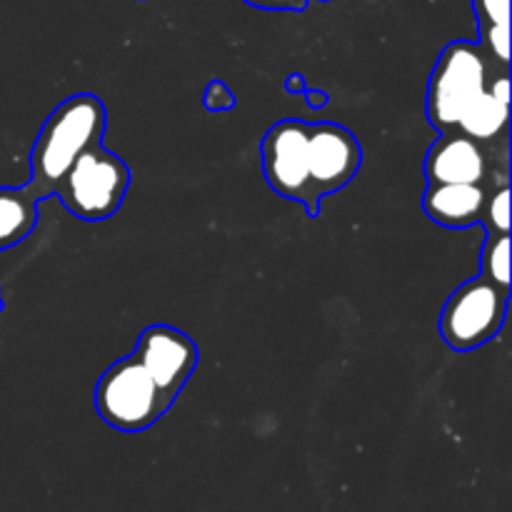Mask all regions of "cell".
<instances>
[{
	"mask_svg": "<svg viewBox=\"0 0 512 512\" xmlns=\"http://www.w3.org/2000/svg\"><path fill=\"white\" fill-rule=\"evenodd\" d=\"M105 128L108 113L98 95L75 93L65 98L45 118L30 150V180L25 185L35 198H50L78 155L103 143Z\"/></svg>",
	"mask_w": 512,
	"mask_h": 512,
	"instance_id": "6da1fadb",
	"label": "cell"
},
{
	"mask_svg": "<svg viewBox=\"0 0 512 512\" xmlns=\"http://www.w3.org/2000/svg\"><path fill=\"white\" fill-rule=\"evenodd\" d=\"M128 188V163L98 143L78 155L53 195L78 220L100 223L118 213Z\"/></svg>",
	"mask_w": 512,
	"mask_h": 512,
	"instance_id": "7a4b0ae2",
	"label": "cell"
},
{
	"mask_svg": "<svg viewBox=\"0 0 512 512\" xmlns=\"http://www.w3.org/2000/svg\"><path fill=\"white\" fill-rule=\"evenodd\" d=\"M493 70L483 48L473 40H453L438 55L425 95V115L438 133L458 125L465 110L485 90Z\"/></svg>",
	"mask_w": 512,
	"mask_h": 512,
	"instance_id": "3957f363",
	"label": "cell"
},
{
	"mask_svg": "<svg viewBox=\"0 0 512 512\" xmlns=\"http://www.w3.org/2000/svg\"><path fill=\"white\" fill-rule=\"evenodd\" d=\"M95 410L120 433H143L168 413L170 405L140 360L128 355L100 375L95 385Z\"/></svg>",
	"mask_w": 512,
	"mask_h": 512,
	"instance_id": "277c9868",
	"label": "cell"
},
{
	"mask_svg": "<svg viewBox=\"0 0 512 512\" xmlns=\"http://www.w3.org/2000/svg\"><path fill=\"white\" fill-rule=\"evenodd\" d=\"M510 293L483 275L465 280L450 293L440 313V335L455 353H470L498 338L508 315Z\"/></svg>",
	"mask_w": 512,
	"mask_h": 512,
	"instance_id": "5b68a950",
	"label": "cell"
},
{
	"mask_svg": "<svg viewBox=\"0 0 512 512\" xmlns=\"http://www.w3.org/2000/svg\"><path fill=\"white\" fill-rule=\"evenodd\" d=\"M308 130L303 120H280L265 133L260 143L265 183L280 198L298 200L308 210V218L320 215V198L315 195L308 170Z\"/></svg>",
	"mask_w": 512,
	"mask_h": 512,
	"instance_id": "8992f818",
	"label": "cell"
},
{
	"mask_svg": "<svg viewBox=\"0 0 512 512\" xmlns=\"http://www.w3.org/2000/svg\"><path fill=\"white\" fill-rule=\"evenodd\" d=\"M423 170L428 183H490L508 180L510 163L463 130L450 128L428 148Z\"/></svg>",
	"mask_w": 512,
	"mask_h": 512,
	"instance_id": "52a82bcc",
	"label": "cell"
},
{
	"mask_svg": "<svg viewBox=\"0 0 512 512\" xmlns=\"http://www.w3.org/2000/svg\"><path fill=\"white\" fill-rule=\"evenodd\" d=\"M133 355L148 370L170 408L178 400V395L183 393L185 383L195 373L200 360V350L195 340L185 335L183 330L163 323L148 325L140 333L138 348H135Z\"/></svg>",
	"mask_w": 512,
	"mask_h": 512,
	"instance_id": "ba28073f",
	"label": "cell"
},
{
	"mask_svg": "<svg viewBox=\"0 0 512 512\" xmlns=\"http://www.w3.org/2000/svg\"><path fill=\"white\" fill-rule=\"evenodd\" d=\"M363 165V148L345 125L310 123L308 170L310 183L320 200L343 190Z\"/></svg>",
	"mask_w": 512,
	"mask_h": 512,
	"instance_id": "9c48e42d",
	"label": "cell"
},
{
	"mask_svg": "<svg viewBox=\"0 0 512 512\" xmlns=\"http://www.w3.org/2000/svg\"><path fill=\"white\" fill-rule=\"evenodd\" d=\"M508 180H490V183H428L423 193V210L433 223L443 228H473L480 225L490 193L495 185Z\"/></svg>",
	"mask_w": 512,
	"mask_h": 512,
	"instance_id": "30bf717a",
	"label": "cell"
},
{
	"mask_svg": "<svg viewBox=\"0 0 512 512\" xmlns=\"http://www.w3.org/2000/svg\"><path fill=\"white\" fill-rule=\"evenodd\" d=\"M465 135L483 143L490 153L498 158L508 160V143H510V100L498 98L488 88L475 98L463 113V118L455 125Z\"/></svg>",
	"mask_w": 512,
	"mask_h": 512,
	"instance_id": "8fae6325",
	"label": "cell"
},
{
	"mask_svg": "<svg viewBox=\"0 0 512 512\" xmlns=\"http://www.w3.org/2000/svg\"><path fill=\"white\" fill-rule=\"evenodd\" d=\"M478 20V45L490 65L510 70V0H470Z\"/></svg>",
	"mask_w": 512,
	"mask_h": 512,
	"instance_id": "7c38bea8",
	"label": "cell"
},
{
	"mask_svg": "<svg viewBox=\"0 0 512 512\" xmlns=\"http://www.w3.org/2000/svg\"><path fill=\"white\" fill-rule=\"evenodd\" d=\"M38 205L28 185L8 188L0 185V250L23 243L38 225Z\"/></svg>",
	"mask_w": 512,
	"mask_h": 512,
	"instance_id": "4fadbf2b",
	"label": "cell"
},
{
	"mask_svg": "<svg viewBox=\"0 0 512 512\" xmlns=\"http://www.w3.org/2000/svg\"><path fill=\"white\" fill-rule=\"evenodd\" d=\"M480 275L510 293V233L485 235L483 255H480Z\"/></svg>",
	"mask_w": 512,
	"mask_h": 512,
	"instance_id": "5bb4252c",
	"label": "cell"
},
{
	"mask_svg": "<svg viewBox=\"0 0 512 512\" xmlns=\"http://www.w3.org/2000/svg\"><path fill=\"white\" fill-rule=\"evenodd\" d=\"M480 225H485L488 233H510V185H495L485 203V213Z\"/></svg>",
	"mask_w": 512,
	"mask_h": 512,
	"instance_id": "9a60e30c",
	"label": "cell"
},
{
	"mask_svg": "<svg viewBox=\"0 0 512 512\" xmlns=\"http://www.w3.org/2000/svg\"><path fill=\"white\" fill-rule=\"evenodd\" d=\"M235 103H238V100H235L228 83H223V80H210V83L205 85L203 105L208 110H230L235 108Z\"/></svg>",
	"mask_w": 512,
	"mask_h": 512,
	"instance_id": "2e32d148",
	"label": "cell"
},
{
	"mask_svg": "<svg viewBox=\"0 0 512 512\" xmlns=\"http://www.w3.org/2000/svg\"><path fill=\"white\" fill-rule=\"evenodd\" d=\"M243 3L260 10H290V13H298V10L308 8L310 0H243Z\"/></svg>",
	"mask_w": 512,
	"mask_h": 512,
	"instance_id": "e0dca14e",
	"label": "cell"
},
{
	"mask_svg": "<svg viewBox=\"0 0 512 512\" xmlns=\"http://www.w3.org/2000/svg\"><path fill=\"white\" fill-rule=\"evenodd\" d=\"M305 100H308L310 108H323L325 103H328V93H323V90H308L305 88Z\"/></svg>",
	"mask_w": 512,
	"mask_h": 512,
	"instance_id": "ac0fdd59",
	"label": "cell"
},
{
	"mask_svg": "<svg viewBox=\"0 0 512 512\" xmlns=\"http://www.w3.org/2000/svg\"><path fill=\"white\" fill-rule=\"evenodd\" d=\"M285 88H288V93L303 95L305 93V78L300 73H293L288 80H285Z\"/></svg>",
	"mask_w": 512,
	"mask_h": 512,
	"instance_id": "d6986e66",
	"label": "cell"
},
{
	"mask_svg": "<svg viewBox=\"0 0 512 512\" xmlns=\"http://www.w3.org/2000/svg\"><path fill=\"white\" fill-rule=\"evenodd\" d=\"M3 305H5L3 303V290H0V310H3Z\"/></svg>",
	"mask_w": 512,
	"mask_h": 512,
	"instance_id": "ffe728a7",
	"label": "cell"
},
{
	"mask_svg": "<svg viewBox=\"0 0 512 512\" xmlns=\"http://www.w3.org/2000/svg\"><path fill=\"white\" fill-rule=\"evenodd\" d=\"M320 3H328V0H320Z\"/></svg>",
	"mask_w": 512,
	"mask_h": 512,
	"instance_id": "44dd1931",
	"label": "cell"
}]
</instances>
